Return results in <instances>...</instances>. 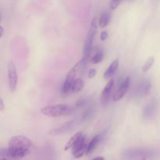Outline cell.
<instances>
[{
    "mask_svg": "<svg viewBox=\"0 0 160 160\" xmlns=\"http://www.w3.org/2000/svg\"><path fill=\"white\" fill-rule=\"evenodd\" d=\"M32 142L23 135H17L11 138L9 142L8 148H2V156L12 158V159H22L31 153V147Z\"/></svg>",
    "mask_w": 160,
    "mask_h": 160,
    "instance_id": "cell-1",
    "label": "cell"
},
{
    "mask_svg": "<svg viewBox=\"0 0 160 160\" xmlns=\"http://www.w3.org/2000/svg\"><path fill=\"white\" fill-rule=\"evenodd\" d=\"M88 59H87L86 58H83L81 60H80L79 62L77 64H75L73 67L71 68V70L67 73V77L65 78V81H64L63 84L62 86V93L63 95H67L69 94V92H71L72 85H73V83L74 81V80L76 79V76L79 72L82 71V70H84L86 67V64H87Z\"/></svg>",
    "mask_w": 160,
    "mask_h": 160,
    "instance_id": "cell-2",
    "label": "cell"
},
{
    "mask_svg": "<svg viewBox=\"0 0 160 160\" xmlns=\"http://www.w3.org/2000/svg\"><path fill=\"white\" fill-rule=\"evenodd\" d=\"M73 110V108L63 104L48 106L41 109V112L43 115L49 117H59L69 115Z\"/></svg>",
    "mask_w": 160,
    "mask_h": 160,
    "instance_id": "cell-3",
    "label": "cell"
},
{
    "mask_svg": "<svg viewBox=\"0 0 160 160\" xmlns=\"http://www.w3.org/2000/svg\"><path fill=\"white\" fill-rule=\"evenodd\" d=\"M98 20L96 17H94L92 20L91 27L89 28V31L88 32L87 37H86L85 42H84V57L87 59H89L93 48V41L95 38V36L96 34L97 29H98Z\"/></svg>",
    "mask_w": 160,
    "mask_h": 160,
    "instance_id": "cell-4",
    "label": "cell"
},
{
    "mask_svg": "<svg viewBox=\"0 0 160 160\" xmlns=\"http://www.w3.org/2000/svg\"><path fill=\"white\" fill-rule=\"evenodd\" d=\"M88 145L86 143V136L83 134L78 142L75 143V145L72 147L71 152L73 157L76 159H79V158L82 157L84 154H86L87 152Z\"/></svg>",
    "mask_w": 160,
    "mask_h": 160,
    "instance_id": "cell-5",
    "label": "cell"
},
{
    "mask_svg": "<svg viewBox=\"0 0 160 160\" xmlns=\"http://www.w3.org/2000/svg\"><path fill=\"white\" fill-rule=\"evenodd\" d=\"M8 81H9V87L12 92H15L17 85V72L16 66L12 61H9L8 63Z\"/></svg>",
    "mask_w": 160,
    "mask_h": 160,
    "instance_id": "cell-6",
    "label": "cell"
},
{
    "mask_svg": "<svg viewBox=\"0 0 160 160\" xmlns=\"http://www.w3.org/2000/svg\"><path fill=\"white\" fill-rule=\"evenodd\" d=\"M130 82H131V79H130L129 77H127L125 78L123 81L120 82V85H119L118 88L116 91L115 94H114L113 97H112V99L113 101L117 102L119 100L121 99L126 93L128 92V89L130 87Z\"/></svg>",
    "mask_w": 160,
    "mask_h": 160,
    "instance_id": "cell-7",
    "label": "cell"
},
{
    "mask_svg": "<svg viewBox=\"0 0 160 160\" xmlns=\"http://www.w3.org/2000/svg\"><path fill=\"white\" fill-rule=\"evenodd\" d=\"M113 80H110V81L106 84L104 89H103V91L102 92L101 99L102 103L103 106H106V105L109 102V101H110L111 98H112V89H113Z\"/></svg>",
    "mask_w": 160,
    "mask_h": 160,
    "instance_id": "cell-8",
    "label": "cell"
},
{
    "mask_svg": "<svg viewBox=\"0 0 160 160\" xmlns=\"http://www.w3.org/2000/svg\"><path fill=\"white\" fill-rule=\"evenodd\" d=\"M156 104L154 101H152L151 102L148 103L145 107L143 110V117L145 119H149L152 117H153L156 113Z\"/></svg>",
    "mask_w": 160,
    "mask_h": 160,
    "instance_id": "cell-9",
    "label": "cell"
},
{
    "mask_svg": "<svg viewBox=\"0 0 160 160\" xmlns=\"http://www.w3.org/2000/svg\"><path fill=\"white\" fill-rule=\"evenodd\" d=\"M118 66H119V59H114V60L111 62L110 65L109 66L107 70L105 71L104 73L105 79H109V78H110L115 73V72L117 71V68H118Z\"/></svg>",
    "mask_w": 160,
    "mask_h": 160,
    "instance_id": "cell-10",
    "label": "cell"
},
{
    "mask_svg": "<svg viewBox=\"0 0 160 160\" xmlns=\"http://www.w3.org/2000/svg\"><path fill=\"white\" fill-rule=\"evenodd\" d=\"M74 123H75L74 120L67 122V123H65V124H62V126L59 127V128H56V129L52 130V131L49 132V134H52V135H56V134H61V133L65 132V131H68V130L73 126Z\"/></svg>",
    "mask_w": 160,
    "mask_h": 160,
    "instance_id": "cell-11",
    "label": "cell"
},
{
    "mask_svg": "<svg viewBox=\"0 0 160 160\" xmlns=\"http://www.w3.org/2000/svg\"><path fill=\"white\" fill-rule=\"evenodd\" d=\"M110 21V14L108 12H102L100 15L99 18L98 20V24L100 28H104L107 26Z\"/></svg>",
    "mask_w": 160,
    "mask_h": 160,
    "instance_id": "cell-12",
    "label": "cell"
},
{
    "mask_svg": "<svg viewBox=\"0 0 160 160\" xmlns=\"http://www.w3.org/2000/svg\"><path fill=\"white\" fill-rule=\"evenodd\" d=\"M101 135L100 134H97L95 135L93 138L91 140V142H89L88 145V148H87V152H86V154H90L92 153V152L95 150V148H96L97 145H98V143L101 141Z\"/></svg>",
    "mask_w": 160,
    "mask_h": 160,
    "instance_id": "cell-13",
    "label": "cell"
},
{
    "mask_svg": "<svg viewBox=\"0 0 160 160\" xmlns=\"http://www.w3.org/2000/svg\"><path fill=\"white\" fill-rule=\"evenodd\" d=\"M84 87V82L82 79L81 78H76L74 80L72 85L71 92L73 93H78V92H81Z\"/></svg>",
    "mask_w": 160,
    "mask_h": 160,
    "instance_id": "cell-14",
    "label": "cell"
},
{
    "mask_svg": "<svg viewBox=\"0 0 160 160\" xmlns=\"http://www.w3.org/2000/svg\"><path fill=\"white\" fill-rule=\"evenodd\" d=\"M82 135H83V133L82 132L76 133V134H75L74 135H73V137H72L71 138H70V140L68 141V142H67V145H66L65 147H64V149H65L66 151H67V150L72 148V147H73V145H75V143H76V142H78V139H79L80 138H81Z\"/></svg>",
    "mask_w": 160,
    "mask_h": 160,
    "instance_id": "cell-15",
    "label": "cell"
},
{
    "mask_svg": "<svg viewBox=\"0 0 160 160\" xmlns=\"http://www.w3.org/2000/svg\"><path fill=\"white\" fill-rule=\"evenodd\" d=\"M151 88H152L151 82H149V81H145V82L142 83V84H141L140 87L138 88V91H139L138 94H141L142 95H148L150 91H151Z\"/></svg>",
    "mask_w": 160,
    "mask_h": 160,
    "instance_id": "cell-16",
    "label": "cell"
},
{
    "mask_svg": "<svg viewBox=\"0 0 160 160\" xmlns=\"http://www.w3.org/2000/svg\"><path fill=\"white\" fill-rule=\"evenodd\" d=\"M103 51L102 49H97L96 52H95V55L91 58V62L94 64L99 63L102 61L103 59Z\"/></svg>",
    "mask_w": 160,
    "mask_h": 160,
    "instance_id": "cell-17",
    "label": "cell"
},
{
    "mask_svg": "<svg viewBox=\"0 0 160 160\" xmlns=\"http://www.w3.org/2000/svg\"><path fill=\"white\" fill-rule=\"evenodd\" d=\"M155 62V58L153 56H151V57L148 58L146 60V62H145V64L142 67V71L143 72H147L151 69V67H152L153 63Z\"/></svg>",
    "mask_w": 160,
    "mask_h": 160,
    "instance_id": "cell-18",
    "label": "cell"
},
{
    "mask_svg": "<svg viewBox=\"0 0 160 160\" xmlns=\"http://www.w3.org/2000/svg\"><path fill=\"white\" fill-rule=\"evenodd\" d=\"M122 0H110V4H109V6H110L111 9H115L118 7L119 5L120 4Z\"/></svg>",
    "mask_w": 160,
    "mask_h": 160,
    "instance_id": "cell-19",
    "label": "cell"
},
{
    "mask_svg": "<svg viewBox=\"0 0 160 160\" xmlns=\"http://www.w3.org/2000/svg\"><path fill=\"white\" fill-rule=\"evenodd\" d=\"M96 73L97 71L95 69H91V70L88 71V78L92 79V78H93L94 77H95Z\"/></svg>",
    "mask_w": 160,
    "mask_h": 160,
    "instance_id": "cell-20",
    "label": "cell"
},
{
    "mask_svg": "<svg viewBox=\"0 0 160 160\" xmlns=\"http://www.w3.org/2000/svg\"><path fill=\"white\" fill-rule=\"evenodd\" d=\"M107 37H108V33L106 32V31H102V32L101 33V34H100V38H101V40L102 41V42L106 41V38H107Z\"/></svg>",
    "mask_w": 160,
    "mask_h": 160,
    "instance_id": "cell-21",
    "label": "cell"
},
{
    "mask_svg": "<svg viewBox=\"0 0 160 160\" xmlns=\"http://www.w3.org/2000/svg\"><path fill=\"white\" fill-rule=\"evenodd\" d=\"M4 108H5V106H4V103H3V100L2 98H1V99H0V110L3 111L4 110Z\"/></svg>",
    "mask_w": 160,
    "mask_h": 160,
    "instance_id": "cell-22",
    "label": "cell"
},
{
    "mask_svg": "<svg viewBox=\"0 0 160 160\" xmlns=\"http://www.w3.org/2000/svg\"><path fill=\"white\" fill-rule=\"evenodd\" d=\"M92 160H105V158L102 157V156H98V157L95 158V159H93Z\"/></svg>",
    "mask_w": 160,
    "mask_h": 160,
    "instance_id": "cell-23",
    "label": "cell"
},
{
    "mask_svg": "<svg viewBox=\"0 0 160 160\" xmlns=\"http://www.w3.org/2000/svg\"><path fill=\"white\" fill-rule=\"evenodd\" d=\"M0 29H1V37H2L3 34H4V29H3L2 26H1V28H0Z\"/></svg>",
    "mask_w": 160,
    "mask_h": 160,
    "instance_id": "cell-24",
    "label": "cell"
},
{
    "mask_svg": "<svg viewBox=\"0 0 160 160\" xmlns=\"http://www.w3.org/2000/svg\"><path fill=\"white\" fill-rule=\"evenodd\" d=\"M142 160H147V159H146V158H142Z\"/></svg>",
    "mask_w": 160,
    "mask_h": 160,
    "instance_id": "cell-25",
    "label": "cell"
},
{
    "mask_svg": "<svg viewBox=\"0 0 160 160\" xmlns=\"http://www.w3.org/2000/svg\"><path fill=\"white\" fill-rule=\"evenodd\" d=\"M2 160H9V159H2Z\"/></svg>",
    "mask_w": 160,
    "mask_h": 160,
    "instance_id": "cell-26",
    "label": "cell"
}]
</instances>
